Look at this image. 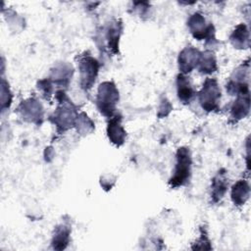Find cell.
I'll list each match as a JSON object with an SVG mask.
<instances>
[{"label":"cell","mask_w":251,"mask_h":251,"mask_svg":"<svg viewBox=\"0 0 251 251\" xmlns=\"http://www.w3.org/2000/svg\"><path fill=\"white\" fill-rule=\"evenodd\" d=\"M191 175V157L186 147H180L176 152V163L174 175L169 180L171 187H178L187 183Z\"/></svg>","instance_id":"1"},{"label":"cell","mask_w":251,"mask_h":251,"mask_svg":"<svg viewBox=\"0 0 251 251\" xmlns=\"http://www.w3.org/2000/svg\"><path fill=\"white\" fill-rule=\"evenodd\" d=\"M119 100V91L113 82L105 81L99 85L97 93V107L101 114L112 117Z\"/></svg>","instance_id":"2"},{"label":"cell","mask_w":251,"mask_h":251,"mask_svg":"<svg viewBox=\"0 0 251 251\" xmlns=\"http://www.w3.org/2000/svg\"><path fill=\"white\" fill-rule=\"evenodd\" d=\"M221 90L215 78H207L199 92V102L207 112L219 110Z\"/></svg>","instance_id":"3"},{"label":"cell","mask_w":251,"mask_h":251,"mask_svg":"<svg viewBox=\"0 0 251 251\" xmlns=\"http://www.w3.org/2000/svg\"><path fill=\"white\" fill-rule=\"evenodd\" d=\"M98 62L91 56H84L79 60L78 69L80 74V85L83 89H90L98 74Z\"/></svg>","instance_id":"4"},{"label":"cell","mask_w":251,"mask_h":251,"mask_svg":"<svg viewBox=\"0 0 251 251\" xmlns=\"http://www.w3.org/2000/svg\"><path fill=\"white\" fill-rule=\"evenodd\" d=\"M62 106L58 107L57 111L54 113V124L57 125L58 128L66 130L74 126L75 124V108L71 103H68V99L65 97L64 92H62Z\"/></svg>","instance_id":"5"},{"label":"cell","mask_w":251,"mask_h":251,"mask_svg":"<svg viewBox=\"0 0 251 251\" xmlns=\"http://www.w3.org/2000/svg\"><path fill=\"white\" fill-rule=\"evenodd\" d=\"M188 26L193 36L198 40L214 37L213 25H206L203 16L198 13H195L190 17L188 21Z\"/></svg>","instance_id":"6"},{"label":"cell","mask_w":251,"mask_h":251,"mask_svg":"<svg viewBox=\"0 0 251 251\" xmlns=\"http://www.w3.org/2000/svg\"><path fill=\"white\" fill-rule=\"evenodd\" d=\"M201 53L192 47H187L179 53L178 65L180 72L184 75L191 72L192 69L196 68L200 59Z\"/></svg>","instance_id":"7"},{"label":"cell","mask_w":251,"mask_h":251,"mask_svg":"<svg viewBox=\"0 0 251 251\" xmlns=\"http://www.w3.org/2000/svg\"><path fill=\"white\" fill-rule=\"evenodd\" d=\"M121 121L122 119L120 116H116L114 118L111 117L107 127L109 139L118 146L124 143L126 137V131L121 125Z\"/></svg>","instance_id":"8"},{"label":"cell","mask_w":251,"mask_h":251,"mask_svg":"<svg viewBox=\"0 0 251 251\" xmlns=\"http://www.w3.org/2000/svg\"><path fill=\"white\" fill-rule=\"evenodd\" d=\"M227 178L224 170L218 173L212 181V193L211 197L214 202H218L226 193L227 189Z\"/></svg>","instance_id":"9"},{"label":"cell","mask_w":251,"mask_h":251,"mask_svg":"<svg viewBox=\"0 0 251 251\" xmlns=\"http://www.w3.org/2000/svg\"><path fill=\"white\" fill-rule=\"evenodd\" d=\"M189 77L185 76L183 74H179L177 75L176 79V85H177V95L179 100L187 104L190 102L192 97L194 96V90L190 84V81L188 79Z\"/></svg>","instance_id":"10"},{"label":"cell","mask_w":251,"mask_h":251,"mask_svg":"<svg viewBox=\"0 0 251 251\" xmlns=\"http://www.w3.org/2000/svg\"><path fill=\"white\" fill-rule=\"evenodd\" d=\"M249 93L238 94L237 99L234 101L231 107V118L234 120L244 118L249 112Z\"/></svg>","instance_id":"11"},{"label":"cell","mask_w":251,"mask_h":251,"mask_svg":"<svg viewBox=\"0 0 251 251\" xmlns=\"http://www.w3.org/2000/svg\"><path fill=\"white\" fill-rule=\"evenodd\" d=\"M250 194V188L245 180L237 181L231 190V199L234 205H243L248 199Z\"/></svg>","instance_id":"12"},{"label":"cell","mask_w":251,"mask_h":251,"mask_svg":"<svg viewBox=\"0 0 251 251\" xmlns=\"http://www.w3.org/2000/svg\"><path fill=\"white\" fill-rule=\"evenodd\" d=\"M231 43L237 48H247L249 46V32L245 25L241 24L236 26L230 36Z\"/></svg>","instance_id":"13"},{"label":"cell","mask_w":251,"mask_h":251,"mask_svg":"<svg viewBox=\"0 0 251 251\" xmlns=\"http://www.w3.org/2000/svg\"><path fill=\"white\" fill-rule=\"evenodd\" d=\"M69 235H70V228L68 226L64 225L57 226L53 236V240H52L54 249H58V250L64 249L69 242Z\"/></svg>","instance_id":"14"},{"label":"cell","mask_w":251,"mask_h":251,"mask_svg":"<svg viewBox=\"0 0 251 251\" xmlns=\"http://www.w3.org/2000/svg\"><path fill=\"white\" fill-rule=\"evenodd\" d=\"M122 30V25L120 23L115 22L114 25H111L107 27L106 38L108 40L109 49H111L114 53L117 52L118 48V41L120 38V33Z\"/></svg>","instance_id":"15"},{"label":"cell","mask_w":251,"mask_h":251,"mask_svg":"<svg viewBox=\"0 0 251 251\" xmlns=\"http://www.w3.org/2000/svg\"><path fill=\"white\" fill-rule=\"evenodd\" d=\"M198 65H199V72L205 73V74L213 73L217 69L216 59L213 53L211 52H205L201 54Z\"/></svg>","instance_id":"16"},{"label":"cell","mask_w":251,"mask_h":251,"mask_svg":"<svg viewBox=\"0 0 251 251\" xmlns=\"http://www.w3.org/2000/svg\"><path fill=\"white\" fill-rule=\"evenodd\" d=\"M23 110H25V112H26V110H30V101H28V103H25V104H23ZM40 107V105L39 104H37L36 103V101H33V100H31V110H34V109H37V108H39ZM41 110H36V111H31V115L29 114L28 115V118H30L31 117V121L32 122H34V120H35V118L34 117H36V119H41L42 118V115L41 114H39V112H40ZM30 113V112H29Z\"/></svg>","instance_id":"17"}]
</instances>
